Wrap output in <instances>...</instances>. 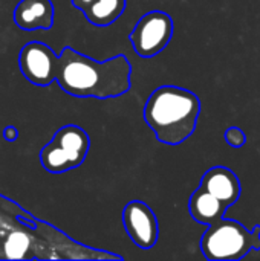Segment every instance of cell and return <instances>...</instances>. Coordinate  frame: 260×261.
<instances>
[{
	"instance_id": "cell-1",
	"label": "cell",
	"mask_w": 260,
	"mask_h": 261,
	"mask_svg": "<svg viewBox=\"0 0 260 261\" xmlns=\"http://www.w3.org/2000/svg\"><path fill=\"white\" fill-rule=\"evenodd\" d=\"M0 260H123L70 239L0 194Z\"/></svg>"
},
{
	"instance_id": "cell-2",
	"label": "cell",
	"mask_w": 260,
	"mask_h": 261,
	"mask_svg": "<svg viewBox=\"0 0 260 261\" xmlns=\"http://www.w3.org/2000/svg\"><path fill=\"white\" fill-rule=\"evenodd\" d=\"M130 76L132 64L126 55L98 61L66 46L57 60L55 81L64 93L75 98L123 96L130 90Z\"/></svg>"
},
{
	"instance_id": "cell-3",
	"label": "cell",
	"mask_w": 260,
	"mask_h": 261,
	"mask_svg": "<svg viewBox=\"0 0 260 261\" xmlns=\"http://www.w3.org/2000/svg\"><path fill=\"white\" fill-rule=\"evenodd\" d=\"M201 113L199 98L178 86H161L149 96L143 116L156 139L167 145H179L196 130Z\"/></svg>"
},
{
	"instance_id": "cell-4",
	"label": "cell",
	"mask_w": 260,
	"mask_h": 261,
	"mask_svg": "<svg viewBox=\"0 0 260 261\" xmlns=\"http://www.w3.org/2000/svg\"><path fill=\"white\" fill-rule=\"evenodd\" d=\"M90 148V138L81 127L67 124L55 132L52 139L40 150L41 167L52 174L78 168Z\"/></svg>"
},
{
	"instance_id": "cell-5",
	"label": "cell",
	"mask_w": 260,
	"mask_h": 261,
	"mask_svg": "<svg viewBox=\"0 0 260 261\" xmlns=\"http://www.w3.org/2000/svg\"><path fill=\"white\" fill-rule=\"evenodd\" d=\"M253 249V236L244 225L230 219H219L208 225L201 239V251L210 261H236Z\"/></svg>"
},
{
	"instance_id": "cell-6",
	"label": "cell",
	"mask_w": 260,
	"mask_h": 261,
	"mask_svg": "<svg viewBox=\"0 0 260 261\" xmlns=\"http://www.w3.org/2000/svg\"><path fill=\"white\" fill-rule=\"evenodd\" d=\"M173 20L164 11L144 14L129 35L133 50L141 58H152L161 54L173 37Z\"/></svg>"
},
{
	"instance_id": "cell-7",
	"label": "cell",
	"mask_w": 260,
	"mask_h": 261,
	"mask_svg": "<svg viewBox=\"0 0 260 261\" xmlns=\"http://www.w3.org/2000/svg\"><path fill=\"white\" fill-rule=\"evenodd\" d=\"M57 60L58 55L51 46L41 41H29L18 54V67L31 84L46 87L55 81Z\"/></svg>"
},
{
	"instance_id": "cell-8",
	"label": "cell",
	"mask_w": 260,
	"mask_h": 261,
	"mask_svg": "<svg viewBox=\"0 0 260 261\" xmlns=\"http://www.w3.org/2000/svg\"><path fill=\"white\" fill-rule=\"evenodd\" d=\"M123 226L130 240L144 251L152 249L159 237V225L153 210L141 202L132 200L123 210Z\"/></svg>"
},
{
	"instance_id": "cell-9",
	"label": "cell",
	"mask_w": 260,
	"mask_h": 261,
	"mask_svg": "<svg viewBox=\"0 0 260 261\" xmlns=\"http://www.w3.org/2000/svg\"><path fill=\"white\" fill-rule=\"evenodd\" d=\"M52 0H20L14 9V23L21 31H49L54 26Z\"/></svg>"
},
{
	"instance_id": "cell-10",
	"label": "cell",
	"mask_w": 260,
	"mask_h": 261,
	"mask_svg": "<svg viewBox=\"0 0 260 261\" xmlns=\"http://www.w3.org/2000/svg\"><path fill=\"white\" fill-rule=\"evenodd\" d=\"M202 190L213 194L216 199L225 202L228 206H233L241 197V180L238 176L225 167H213L201 179Z\"/></svg>"
},
{
	"instance_id": "cell-11",
	"label": "cell",
	"mask_w": 260,
	"mask_h": 261,
	"mask_svg": "<svg viewBox=\"0 0 260 261\" xmlns=\"http://www.w3.org/2000/svg\"><path fill=\"white\" fill-rule=\"evenodd\" d=\"M230 206L225 202L216 199L213 194L202 190L201 187L190 196L188 200L190 216L201 225H211L218 222L225 216V211Z\"/></svg>"
},
{
	"instance_id": "cell-12",
	"label": "cell",
	"mask_w": 260,
	"mask_h": 261,
	"mask_svg": "<svg viewBox=\"0 0 260 261\" xmlns=\"http://www.w3.org/2000/svg\"><path fill=\"white\" fill-rule=\"evenodd\" d=\"M126 6L127 0H92L83 9V14L93 26L104 28L115 23L121 17Z\"/></svg>"
},
{
	"instance_id": "cell-13",
	"label": "cell",
	"mask_w": 260,
	"mask_h": 261,
	"mask_svg": "<svg viewBox=\"0 0 260 261\" xmlns=\"http://www.w3.org/2000/svg\"><path fill=\"white\" fill-rule=\"evenodd\" d=\"M224 138H225V142H227L228 145L234 147V148H241V147H244L245 142H247L245 133H244L241 128H238V127H230V128L225 132Z\"/></svg>"
},
{
	"instance_id": "cell-14",
	"label": "cell",
	"mask_w": 260,
	"mask_h": 261,
	"mask_svg": "<svg viewBox=\"0 0 260 261\" xmlns=\"http://www.w3.org/2000/svg\"><path fill=\"white\" fill-rule=\"evenodd\" d=\"M3 138L8 141V142H15L18 139V130L12 125H8L5 130H3Z\"/></svg>"
},
{
	"instance_id": "cell-15",
	"label": "cell",
	"mask_w": 260,
	"mask_h": 261,
	"mask_svg": "<svg viewBox=\"0 0 260 261\" xmlns=\"http://www.w3.org/2000/svg\"><path fill=\"white\" fill-rule=\"evenodd\" d=\"M253 236V251H260V225H256L251 231Z\"/></svg>"
},
{
	"instance_id": "cell-16",
	"label": "cell",
	"mask_w": 260,
	"mask_h": 261,
	"mask_svg": "<svg viewBox=\"0 0 260 261\" xmlns=\"http://www.w3.org/2000/svg\"><path fill=\"white\" fill-rule=\"evenodd\" d=\"M90 2H92V0H70V3H72L77 9H80V11H83Z\"/></svg>"
}]
</instances>
